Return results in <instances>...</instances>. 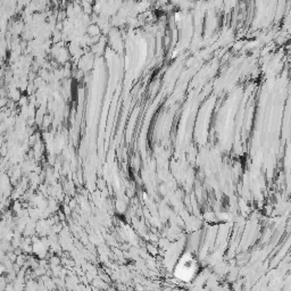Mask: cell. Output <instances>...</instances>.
I'll return each instance as SVG.
<instances>
[{
	"mask_svg": "<svg viewBox=\"0 0 291 291\" xmlns=\"http://www.w3.org/2000/svg\"><path fill=\"white\" fill-rule=\"evenodd\" d=\"M195 272H196V262L192 259V257H184L181 260V263L178 264L176 270V274L184 280L192 277Z\"/></svg>",
	"mask_w": 291,
	"mask_h": 291,
	"instance_id": "cell-1",
	"label": "cell"
}]
</instances>
